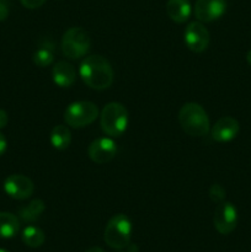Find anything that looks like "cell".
<instances>
[{"label": "cell", "mask_w": 251, "mask_h": 252, "mask_svg": "<svg viewBox=\"0 0 251 252\" xmlns=\"http://www.w3.org/2000/svg\"><path fill=\"white\" fill-rule=\"evenodd\" d=\"M79 74L84 83L94 90H106L113 83V69L110 62L100 54L89 56L81 62Z\"/></svg>", "instance_id": "obj_1"}, {"label": "cell", "mask_w": 251, "mask_h": 252, "mask_svg": "<svg viewBox=\"0 0 251 252\" xmlns=\"http://www.w3.org/2000/svg\"><path fill=\"white\" fill-rule=\"evenodd\" d=\"M179 123L191 137H206L211 130V122L204 108L196 102L185 103L179 111Z\"/></svg>", "instance_id": "obj_2"}, {"label": "cell", "mask_w": 251, "mask_h": 252, "mask_svg": "<svg viewBox=\"0 0 251 252\" xmlns=\"http://www.w3.org/2000/svg\"><path fill=\"white\" fill-rule=\"evenodd\" d=\"M101 129L110 137H121L128 127V111L122 103L110 102L100 115Z\"/></svg>", "instance_id": "obj_3"}, {"label": "cell", "mask_w": 251, "mask_h": 252, "mask_svg": "<svg viewBox=\"0 0 251 252\" xmlns=\"http://www.w3.org/2000/svg\"><path fill=\"white\" fill-rule=\"evenodd\" d=\"M132 235V223L125 214H116L108 220L103 233V240L110 248L121 250L127 248Z\"/></svg>", "instance_id": "obj_4"}, {"label": "cell", "mask_w": 251, "mask_h": 252, "mask_svg": "<svg viewBox=\"0 0 251 252\" xmlns=\"http://www.w3.org/2000/svg\"><path fill=\"white\" fill-rule=\"evenodd\" d=\"M98 117V108L91 101H75L65 108L64 121L73 128H83L95 122Z\"/></svg>", "instance_id": "obj_5"}, {"label": "cell", "mask_w": 251, "mask_h": 252, "mask_svg": "<svg viewBox=\"0 0 251 252\" xmlns=\"http://www.w3.org/2000/svg\"><path fill=\"white\" fill-rule=\"evenodd\" d=\"M90 37L81 27H71L62 38V51L69 59H79L90 49Z\"/></svg>", "instance_id": "obj_6"}, {"label": "cell", "mask_w": 251, "mask_h": 252, "mask_svg": "<svg viewBox=\"0 0 251 252\" xmlns=\"http://www.w3.org/2000/svg\"><path fill=\"white\" fill-rule=\"evenodd\" d=\"M184 41L189 51L202 53L208 48L211 36L207 27L201 21H193L187 25L184 33Z\"/></svg>", "instance_id": "obj_7"}, {"label": "cell", "mask_w": 251, "mask_h": 252, "mask_svg": "<svg viewBox=\"0 0 251 252\" xmlns=\"http://www.w3.org/2000/svg\"><path fill=\"white\" fill-rule=\"evenodd\" d=\"M214 228L221 235H229L233 233L238 224V212L230 202H221L217 207L213 216Z\"/></svg>", "instance_id": "obj_8"}, {"label": "cell", "mask_w": 251, "mask_h": 252, "mask_svg": "<svg viewBox=\"0 0 251 252\" xmlns=\"http://www.w3.org/2000/svg\"><path fill=\"white\" fill-rule=\"evenodd\" d=\"M4 191L11 198L24 201L32 196L34 191V185L32 180L25 175L14 174L5 179Z\"/></svg>", "instance_id": "obj_9"}, {"label": "cell", "mask_w": 251, "mask_h": 252, "mask_svg": "<svg viewBox=\"0 0 251 252\" xmlns=\"http://www.w3.org/2000/svg\"><path fill=\"white\" fill-rule=\"evenodd\" d=\"M117 144L111 138H98L88 148L89 158L96 164H106L116 157Z\"/></svg>", "instance_id": "obj_10"}, {"label": "cell", "mask_w": 251, "mask_h": 252, "mask_svg": "<svg viewBox=\"0 0 251 252\" xmlns=\"http://www.w3.org/2000/svg\"><path fill=\"white\" fill-rule=\"evenodd\" d=\"M226 0H197L194 4V15L201 22H212L224 15Z\"/></svg>", "instance_id": "obj_11"}, {"label": "cell", "mask_w": 251, "mask_h": 252, "mask_svg": "<svg viewBox=\"0 0 251 252\" xmlns=\"http://www.w3.org/2000/svg\"><path fill=\"white\" fill-rule=\"evenodd\" d=\"M240 130L239 122L233 117H221L214 123L211 129V135L213 140L218 143H228L230 140L235 139Z\"/></svg>", "instance_id": "obj_12"}, {"label": "cell", "mask_w": 251, "mask_h": 252, "mask_svg": "<svg viewBox=\"0 0 251 252\" xmlns=\"http://www.w3.org/2000/svg\"><path fill=\"white\" fill-rule=\"evenodd\" d=\"M52 79L59 88H70L76 80V71L70 63L61 61L54 64L52 69Z\"/></svg>", "instance_id": "obj_13"}, {"label": "cell", "mask_w": 251, "mask_h": 252, "mask_svg": "<svg viewBox=\"0 0 251 252\" xmlns=\"http://www.w3.org/2000/svg\"><path fill=\"white\" fill-rule=\"evenodd\" d=\"M192 7L189 0H169L166 2V14L176 24L187 21L191 16Z\"/></svg>", "instance_id": "obj_14"}, {"label": "cell", "mask_w": 251, "mask_h": 252, "mask_svg": "<svg viewBox=\"0 0 251 252\" xmlns=\"http://www.w3.org/2000/svg\"><path fill=\"white\" fill-rule=\"evenodd\" d=\"M20 230V221L15 214L0 212V239H10Z\"/></svg>", "instance_id": "obj_15"}, {"label": "cell", "mask_w": 251, "mask_h": 252, "mask_svg": "<svg viewBox=\"0 0 251 252\" xmlns=\"http://www.w3.org/2000/svg\"><path fill=\"white\" fill-rule=\"evenodd\" d=\"M44 209H46V204L42 199H33L27 206L20 208L19 217L25 223H34L38 220Z\"/></svg>", "instance_id": "obj_16"}, {"label": "cell", "mask_w": 251, "mask_h": 252, "mask_svg": "<svg viewBox=\"0 0 251 252\" xmlns=\"http://www.w3.org/2000/svg\"><path fill=\"white\" fill-rule=\"evenodd\" d=\"M49 140H51V144L54 149H66L71 143L70 130H69V128L64 125L56 126V127L52 129L51 135H49Z\"/></svg>", "instance_id": "obj_17"}, {"label": "cell", "mask_w": 251, "mask_h": 252, "mask_svg": "<svg viewBox=\"0 0 251 252\" xmlns=\"http://www.w3.org/2000/svg\"><path fill=\"white\" fill-rule=\"evenodd\" d=\"M44 240H46V235H44L43 230L39 229L38 226L30 225L25 228L24 231H22V241L29 248H39V246L43 245Z\"/></svg>", "instance_id": "obj_18"}, {"label": "cell", "mask_w": 251, "mask_h": 252, "mask_svg": "<svg viewBox=\"0 0 251 252\" xmlns=\"http://www.w3.org/2000/svg\"><path fill=\"white\" fill-rule=\"evenodd\" d=\"M54 61V48L52 43H44L33 53V63L39 68L51 65Z\"/></svg>", "instance_id": "obj_19"}, {"label": "cell", "mask_w": 251, "mask_h": 252, "mask_svg": "<svg viewBox=\"0 0 251 252\" xmlns=\"http://www.w3.org/2000/svg\"><path fill=\"white\" fill-rule=\"evenodd\" d=\"M209 198L214 203H221L224 202L225 198V189L221 185L219 184H213L209 189Z\"/></svg>", "instance_id": "obj_20"}, {"label": "cell", "mask_w": 251, "mask_h": 252, "mask_svg": "<svg viewBox=\"0 0 251 252\" xmlns=\"http://www.w3.org/2000/svg\"><path fill=\"white\" fill-rule=\"evenodd\" d=\"M21 4L27 9H38L46 2V0H20Z\"/></svg>", "instance_id": "obj_21"}, {"label": "cell", "mask_w": 251, "mask_h": 252, "mask_svg": "<svg viewBox=\"0 0 251 252\" xmlns=\"http://www.w3.org/2000/svg\"><path fill=\"white\" fill-rule=\"evenodd\" d=\"M9 2L7 0H0V21H4L9 16Z\"/></svg>", "instance_id": "obj_22"}, {"label": "cell", "mask_w": 251, "mask_h": 252, "mask_svg": "<svg viewBox=\"0 0 251 252\" xmlns=\"http://www.w3.org/2000/svg\"><path fill=\"white\" fill-rule=\"evenodd\" d=\"M7 121H9V118H7V113L5 112L4 110H0V129L6 127Z\"/></svg>", "instance_id": "obj_23"}, {"label": "cell", "mask_w": 251, "mask_h": 252, "mask_svg": "<svg viewBox=\"0 0 251 252\" xmlns=\"http://www.w3.org/2000/svg\"><path fill=\"white\" fill-rule=\"evenodd\" d=\"M6 148H7V142H6V138L4 137V134L0 133V157L6 152Z\"/></svg>", "instance_id": "obj_24"}, {"label": "cell", "mask_w": 251, "mask_h": 252, "mask_svg": "<svg viewBox=\"0 0 251 252\" xmlns=\"http://www.w3.org/2000/svg\"><path fill=\"white\" fill-rule=\"evenodd\" d=\"M128 251L127 252H138V246L137 245H129L128 244Z\"/></svg>", "instance_id": "obj_25"}, {"label": "cell", "mask_w": 251, "mask_h": 252, "mask_svg": "<svg viewBox=\"0 0 251 252\" xmlns=\"http://www.w3.org/2000/svg\"><path fill=\"white\" fill-rule=\"evenodd\" d=\"M85 252H105V251H103L101 248H91L89 249V250H86Z\"/></svg>", "instance_id": "obj_26"}, {"label": "cell", "mask_w": 251, "mask_h": 252, "mask_svg": "<svg viewBox=\"0 0 251 252\" xmlns=\"http://www.w3.org/2000/svg\"><path fill=\"white\" fill-rule=\"evenodd\" d=\"M246 59H248V63L251 65V49L248 52V54H246Z\"/></svg>", "instance_id": "obj_27"}, {"label": "cell", "mask_w": 251, "mask_h": 252, "mask_svg": "<svg viewBox=\"0 0 251 252\" xmlns=\"http://www.w3.org/2000/svg\"><path fill=\"white\" fill-rule=\"evenodd\" d=\"M0 252H9V251H6V250H4V249H0Z\"/></svg>", "instance_id": "obj_28"}]
</instances>
